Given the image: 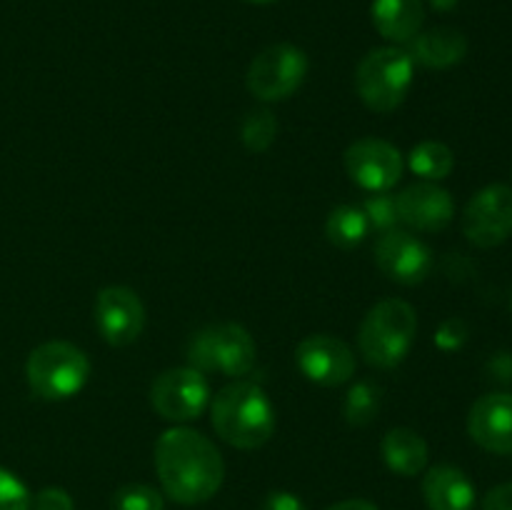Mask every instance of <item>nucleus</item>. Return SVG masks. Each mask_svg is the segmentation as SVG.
I'll return each instance as SVG.
<instances>
[{
    "label": "nucleus",
    "mask_w": 512,
    "mask_h": 510,
    "mask_svg": "<svg viewBox=\"0 0 512 510\" xmlns=\"http://www.w3.org/2000/svg\"><path fill=\"white\" fill-rule=\"evenodd\" d=\"M153 410L168 423H190L210 405V383L195 368L163 370L150 388Z\"/></svg>",
    "instance_id": "8"
},
{
    "label": "nucleus",
    "mask_w": 512,
    "mask_h": 510,
    "mask_svg": "<svg viewBox=\"0 0 512 510\" xmlns=\"http://www.w3.org/2000/svg\"><path fill=\"white\" fill-rule=\"evenodd\" d=\"M33 495L28 485L10 470L0 468V510H30Z\"/></svg>",
    "instance_id": "26"
},
{
    "label": "nucleus",
    "mask_w": 512,
    "mask_h": 510,
    "mask_svg": "<svg viewBox=\"0 0 512 510\" xmlns=\"http://www.w3.org/2000/svg\"><path fill=\"white\" fill-rule=\"evenodd\" d=\"M370 233L368 215L363 213L360 205H338L330 210L325 220V235L330 243L340 250H350L363 243Z\"/></svg>",
    "instance_id": "20"
},
{
    "label": "nucleus",
    "mask_w": 512,
    "mask_h": 510,
    "mask_svg": "<svg viewBox=\"0 0 512 510\" xmlns=\"http://www.w3.org/2000/svg\"><path fill=\"white\" fill-rule=\"evenodd\" d=\"M113 510H165V500L160 490L145 483H128L118 488L110 498Z\"/></svg>",
    "instance_id": "24"
},
{
    "label": "nucleus",
    "mask_w": 512,
    "mask_h": 510,
    "mask_svg": "<svg viewBox=\"0 0 512 510\" xmlns=\"http://www.w3.org/2000/svg\"><path fill=\"white\" fill-rule=\"evenodd\" d=\"M210 423L223 443L238 450H258L275 435V405L250 380H233L210 400Z\"/></svg>",
    "instance_id": "2"
},
{
    "label": "nucleus",
    "mask_w": 512,
    "mask_h": 510,
    "mask_svg": "<svg viewBox=\"0 0 512 510\" xmlns=\"http://www.w3.org/2000/svg\"><path fill=\"white\" fill-rule=\"evenodd\" d=\"M380 453H383L388 470H393L395 475H403V478H415L428 468V443H425L423 435L410 428L388 430L383 435V443H380Z\"/></svg>",
    "instance_id": "19"
},
{
    "label": "nucleus",
    "mask_w": 512,
    "mask_h": 510,
    "mask_svg": "<svg viewBox=\"0 0 512 510\" xmlns=\"http://www.w3.org/2000/svg\"><path fill=\"white\" fill-rule=\"evenodd\" d=\"M483 510H512V483L495 485L483 500Z\"/></svg>",
    "instance_id": "30"
},
{
    "label": "nucleus",
    "mask_w": 512,
    "mask_h": 510,
    "mask_svg": "<svg viewBox=\"0 0 512 510\" xmlns=\"http://www.w3.org/2000/svg\"><path fill=\"white\" fill-rule=\"evenodd\" d=\"M468 435L483 450L512 455V395L488 393L468 413Z\"/></svg>",
    "instance_id": "15"
},
{
    "label": "nucleus",
    "mask_w": 512,
    "mask_h": 510,
    "mask_svg": "<svg viewBox=\"0 0 512 510\" xmlns=\"http://www.w3.org/2000/svg\"><path fill=\"white\" fill-rule=\"evenodd\" d=\"M408 55L413 63L425 65L433 70H445L458 65L468 53V38L455 28H430L420 30L413 40L408 43Z\"/></svg>",
    "instance_id": "17"
},
{
    "label": "nucleus",
    "mask_w": 512,
    "mask_h": 510,
    "mask_svg": "<svg viewBox=\"0 0 512 510\" xmlns=\"http://www.w3.org/2000/svg\"><path fill=\"white\" fill-rule=\"evenodd\" d=\"M408 168L418 175L420 180L428 183H438L445 180L455 168V155L440 140H423L415 145L408 155Z\"/></svg>",
    "instance_id": "21"
},
{
    "label": "nucleus",
    "mask_w": 512,
    "mask_h": 510,
    "mask_svg": "<svg viewBox=\"0 0 512 510\" xmlns=\"http://www.w3.org/2000/svg\"><path fill=\"white\" fill-rule=\"evenodd\" d=\"M398 215L400 223L408 228L420 233H440L453 223L455 203L448 190L440 188L438 183L420 180L398 195Z\"/></svg>",
    "instance_id": "14"
},
{
    "label": "nucleus",
    "mask_w": 512,
    "mask_h": 510,
    "mask_svg": "<svg viewBox=\"0 0 512 510\" xmlns=\"http://www.w3.org/2000/svg\"><path fill=\"white\" fill-rule=\"evenodd\" d=\"M380 410V388L373 385L370 380H358L355 385H350L348 395H345L343 403V415L350 425L355 428H363L375 420Z\"/></svg>",
    "instance_id": "22"
},
{
    "label": "nucleus",
    "mask_w": 512,
    "mask_h": 510,
    "mask_svg": "<svg viewBox=\"0 0 512 510\" xmlns=\"http://www.w3.org/2000/svg\"><path fill=\"white\" fill-rule=\"evenodd\" d=\"M375 265L385 278L400 285H418L433 270V250L408 230H388L375 240Z\"/></svg>",
    "instance_id": "13"
},
{
    "label": "nucleus",
    "mask_w": 512,
    "mask_h": 510,
    "mask_svg": "<svg viewBox=\"0 0 512 510\" xmlns=\"http://www.w3.org/2000/svg\"><path fill=\"white\" fill-rule=\"evenodd\" d=\"M308 75V55L293 43H275L250 63L245 85L263 103H280L300 90Z\"/></svg>",
    "instance_id": "7"
},
{
    "label": "nucleus",
    "mask_w": 512,
    "mask_h": 510,
    "mask_svg": "<svg viewBox=\"0 0 512 510\" xmlns=\"http://www.w3.org/2000/svg\"><path fill=\"white\" fill-rule=\"evenodd\" d=\"M248 3H255V5H268V3H275V0H248Z\"/></svg>",
    "instance_id": "33"
},
{
    "label": "nucleus",
    "mask_w": 512,
    "mask_h": 510,
    "mask_svg": "<svg viewBox=\"0 0 512 510\" xmlns=\"http://www.w3.org/2000/svg\"><path fill=\"white\" fill-rule=\"evenodd\" d=\"M25 378L38 398L53 400V403L70 400L88 385L90 360L85 350H80L75 343L48 340L28 355Z\"/></svg>",
    "instance_id": "5"
},
{
    "label": "nucleus",
    "mask_w": 512,
    "mask_h": 510,
    "mask_svg": "<svg viewBox=\"0 0 512 510\" xmlns=\"http://www.w3.org/2000/svg\"><path fill=\"white\" fill-rule=\"evenodd\" d=\"M418 335V313L408 300L385 298L368 310L358 330V348L365 363L390 370L408 358Z\"/></svg>",
    "instance_id": "3"
},
{
    "label": "nucleus",
    "mask_w": 512,
    "mask_h": 510,
    "mask_svg": "<svg viewBox=\"0 0 512 510\" xmlns=\"http://www.w3.org/2000/svg\"><path fill=\"white\" fill-rule=\"evenodd\" d=\"M258 348L255 340L243 325L238 323H215L193 335L188 345L190 368L200 373H218L240 380L255 368Z\"/></svg>",
    "instance_id": "6"
},
{
    "label": "nucleus",
    "mask_w": 512,
    "mask_h": 510,
    "mask_svg": "<svg viewBox=\"0 0 512 510\" xmlns=\"http://www.w3.org/2000/svg\"><path fill=\"white\" fill-rule=\"evenodd\" d=\"M300 373L315 385L338 388L355 375V353L345 340L328 333L308 335L295 348Z\"/></svg>",
    "instance_id": "12"
},
{
    "label": "nucleus",
    "mask_w": 512,
    "mask_h": 510,
    "mask_svg": "<svg viewBox=\"0 0 512 510\" xmlns=\"http://www.w3.org/2000/svg\"><path fill=\"white\" fill-rule=\"evenodd\" d=\"M263 510H308V505L298 498L295 493H288V490H273L265 498Z\"/></svg>",
    "instance_id": "29"
},
{
    "label": "nucleus",
    "mask_w": 512,
    "mask_h": 510,
    "mask_svg": "<svg viewBox=\"0 0 512 510\" xmlns=\"http://www.w3.org/2000/svg\"><path fill=\"white\" fill-rule=\"evenodd\" d=\"M95 328L113 348L135 343L145 328V305L128 285H108L95 298Z\"/></svg>",
    "instance_id": "11"
},
{
    "label": "nucleus",
    "mask_w": 512,
    "mask_h": 510,
    "mask_svg": "<svg viewBox=\"0 0 512 510\" xmlns=\"http://www.w3.org/2000/svg\"><path fill=\"white\" fill-rule=\"evenodd\" d=\"M278 138V120L268 108L250 110L240 123V140L250 153H265Z\"/></svg>",
    "instance_id": "23"
},
{
    "label": "nucleus",
    "mask_w": 512,
    "mask_h": 510,
    "mask_svg": "<svg viewBox=\"0 0 512 510\" xmlns=\"http://www.w3.org/2000/svg\"><path fill=\"white\" fill-rule=\"evenodd\" d=\"M370 15L385 40L408 45L423 30L425 5L423 0H373Z\"/></svg>",
    "instance_id": "18"
},
{
    "label": "nucleus",
    "mask_w": 512,
    "mask_h": 510,
    "mask_svg": "<svg viewBox=\"0 0 512 510\" xmlns=\"http://www.w3.org/2000/svg\"><path fill=\"white\" fill-rule=\"evenodd\" d=\"M415 80V63L408 50L398 45L375 48L355 68V90L365 108L393 113L408 98Z\"/></svg>",
    "instance_id": "4"
},
{
    "label": "nucleus",
    "mask_w": 512,
    "mask_h": 510,
    "mask_svg": "<svg viewBox=\"0 0 512 510\" xmlns=\"http://www.w3.org/2000/svg\"><path fill=\"white\" fill-rule=\"evenodd\" d=\"M155 473L170 500L180 505H198L220 490L225 463L208 435L175 425L155 443Z\"/></svg>",
    "instance_id": "1"
},
{
    "label": "nucleus",
    "mask_w": 512,
    "mask_h": 510,
    "mask_svg": "<svg viewBox=\"0 0 512 510\" xmlns=\"http://www.w3.org/2000/svg\"><path fill=\"white\" fill-rule=\"evenodd\" d=\"M463 235L478 248H498L512 235V188L493 183L468 200L463 213Z\"/></svg>",
    "instance_id": "9"
},
{
    "label": "nucleus",
    "mask_w": 512,
    "mask_h": 510,
    "mask_svg": "<svg viewBox=\"0 0 512 510\" xmlns=\"http://www.w3.org/2000/svg\"><path fill=\"white\" fill-rule=\"evenodd\" d=\"M360 208L368 215L370 230L375 228L380 233H388V230H395L400 225L398 195H393L390 190H385V193H370Z\"/></svg>",
    "instance_id": "25"
},
{
    "label": "nucleus",
    "mask_w": 512,
    "mask_h": 510,
    "mask_svg": "<svg viewBox=\"0 0 512 510\" xmlns=\"http://www.w3.org/2000/svg\"><path fill=\"white\" fill-rule=\"evenodd\" d=\"M328 510H380V508L375 503H370V500L350 498V500H340V503L330 505Z\"/></svg>",
    "instance_id": "31"
},
{
    "label": "nucleus",
    "mask_w": 512,
    "mask_h": 510,
    "mask_svg": "<svg viewBox=\"0 0 512 510\" xmlns=\"http://www.w3.org/2000/svg\"><path fill=\"white\" fill-rule=\"evenodd\" d=\"M465 338H468V328L463 325V320H448V323H443V328H440L438 345L445 350H453L458 348V345H463Z\"/></svg>",
    "instance_id": "28"
},
{
    "label": "nucleus",
    "mask_w": 512,
    "mask_h": 510,
    "mask_svg": "<svg viewBox=\"0 0 512 510\" xmlns=\"http://www.w3.org/2000/svg\"><path fill=\"white\" fill-rule=\"evenodd\" d=\"M430 3H433V8H438V10H450V8H455V3H458V0H430Z\"/></svg>",
    "instance_id": "32"
},
{
    "label": "nucleus",
    "mask_w": 512,
    "mask_h": 510,
    "mask_svg": "<svg viewBox=\"0 0 512 510\" xmlns=\"http://www.w3.org/2000/svg\"><path fill=\"white\" fill-rule=\"evenodd\" d=\"M33 510H75V500L65 488L48 485L33 495Z\"/></svg>",
    "instance_id": "27"
},
{
    "label": "nucleus",
    "mask_w": 512,
    "mask_h": 510,
    "mask_svg": "<svg viewBox=\"0 0 512 510\" xmlns=\"http://www.w3.org/2000/svg\"><path fill=\"white\" fill-rule=\"evenodd\" d=\"M345 170L350 180L368 193H385L400 183L405 158L393 143L380 138H360L345 150Z\"/></svg>",
    "instance_id": "10"
},
{
    "label": "nucleus",
    "mask_w": 512,
    "mask_h": 510,
    "mask_svg": "<svg viewBox=\"0 0 512 510\" xmlns=\"http://www.w3.org/2000/svg\"><path fill=\"white\" fill-rule=\"evenodd\" d=\"M423 498L430 510H475L478 503L473 480L455 465H435L425 473Z\"/></svg>",
    "instance_id": "16"
}]
</instances>
